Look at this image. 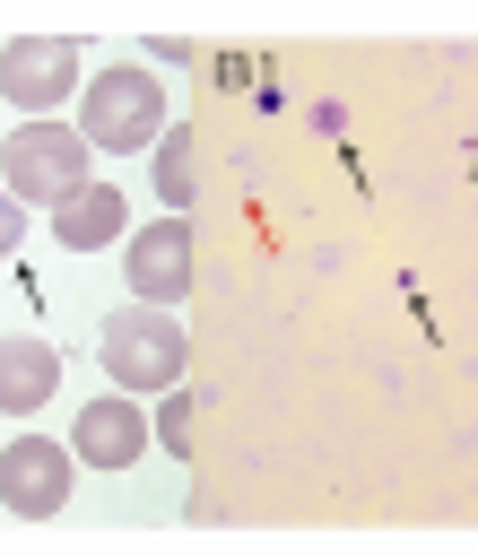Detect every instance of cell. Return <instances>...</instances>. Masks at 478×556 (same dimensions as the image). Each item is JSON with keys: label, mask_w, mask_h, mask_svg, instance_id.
<instances>
[{"label": "cell", "mask_w": 478, "mask_h": 556, "mask_svg": "<svg viewBox=\"0 0 478 556\" xmlns=\"http://www.w3.org/2000/svg\"><path fill=\"white\" fill-rule=\"evenodd\" d=\"M156 191H165V217L191 208V130H165L156 139Z\"/></svg>", "instance_id": "cell-10"}, {"label": "cell", "mask_w": 478, "mask_h": 556, "mask_svg": "<svg viewBox=\"0 0 478 556\" xmlns=\"http://www.w3.org/2000/svg\"><path fill=\"white\" fill-rule=\"evenodd\" d=\"M96 365L113 374V391L165 400V391H183L191 339H183V321H174L165 304H113V313L96 321Z\"/></svg>", "instance_id": "cell-1"}, {"label": "cell", "mask_w": 478, "mask_h": 556, "mask_svg": "<svg viewBox=\"0 0 478 556\" xmlns=\"http://www.w3.org/2000/svg\"><path fill=\"white\" fill-rule=\"evenodd\" d=\"M70 486H78L70 443H52V434H17V443H0V513H17V521H52V513L70 504Z\"/></svg>", "instance_id": "cell-5"}, {"label": "cell", "mask_w": 478, "mask_h": 556, "mask_svg": "<svg viewBox=\"0 0 478 556\" xmlns=\"http://www.w3.org/2000/svg\"><path fill=\"white\" fill-rule=\"evenodd\" d=\"M191 417H200V408H191L183 391H165V400H156V417H148V434H156L174 460H191Z\"/></svg>", "instance_id": "cell-11"}, {"label": "cell", "mask_w": 478, "mask_h": 556, "mask_svg": "<svg viewBox=\"0 0 478 556\" xmlns=\"http://www.w3.org/2000/svg\"><path fill=\"white\" fill-rule=\"evenodd\" d=\"M122 278L130 304H174L191 287V217H148L122 235Z\"/></svg>", "instance_id": "cell-6"}, {"label": "cell", "mask_w": 478, "mask_h": 556, "mask_svg": "<svg viewBox=\"0 0 478 556\" xmlns=\"http://www.w3.org/2000/svg\"><path fill=\"white\" fill-rule=\"evenodd\" d=\"M70 87H87V61L70 35H9L0 43V104H17L26 122H52L70 104Z\"/></svg>", "instance_id": "cell-4"}, {"label": "cell", "mask_w": 478, "mask_h": 556, "mask_svg": "<svg viewBox=\"0 0 478 556\" xmlns=\"http://www.w3.org/2000/svg\"><path fill=\"white\" fill-rule=\"evenodd\" d=\"M130 235V191L122 182H87V191H70L61 208H52V243L61 252H104V243H122Z\"/></svg>", "instance_id": "cell-9"}, {"label": "cell", "mask_w": 478, "mask_h": 556, "mask_svg": "<svg viewBox=\"0 0 478 556\" xmlns=\"http://www.w3.org/2000/svg\"><path fill=\"white\" fill-rule=\"evenodd\" d=\"M52 391H61V348L35 330H9L0 339V417H35V408H52Z\"/></svg>", "instance_id": "cell-8"}, {"label": "cell", "mask_w": 478, "mask_h": 556, "mask_svg": "<svg viewBox=\"0 0 478 556\" xmlns=\"http://www.w3.org/2000/svg\"><path fill=\"white\" fill-rule=\"evenodd\" d=\"M17 243H26V208H17V200H9V191H0V261H9V252H17Z\"/></svg>", "instance_id": "cell-12"}, {"label": "cell", "mask_w": 478, "mask_h": 556, "mask_svg": "<svg viewBox=\"0 0 478 556\" xmlns=\"http://www.w3.org/2000/svg\"><path fill=\"white\" fill-rule=\"evenodd\" d=\"M87 165H96V148L78 139V122H17L0 139V191L17 208H61L70 191L96 182Z\"/></svg>", "instance_id": "cell-3"}, {"label": "cell", "mask_w": 478, "mask_h": 556, "mask_svg": "<svg viewBox=\"0 0 478 556\" xmlns=\"http://www.w3.org/2000/svg\"><path fill=\"white\" fill-rule=\"evenodd\" d=\"M78 139H87L96 156H139V148H156V139H165V87H156V70L104 61V70L78 87Z\"/></svg>", "instance_id": "cell-2"}, {"label": "cell", "mask_w": 478, "mask_h": 556, "mask_svg": "<svg viewBox=\"0 0 478 556\" xmlns=\"http://www.w3.org/2000/svg\"><path fill=\"white\" fill-rule=\"evenodd\" d=\"M148 443H156V434H148V417H139L130 391H96V400L70 417V460H78V469H139Z\"/></svg>", "instance_id": "cell-7"}]
</instances>
